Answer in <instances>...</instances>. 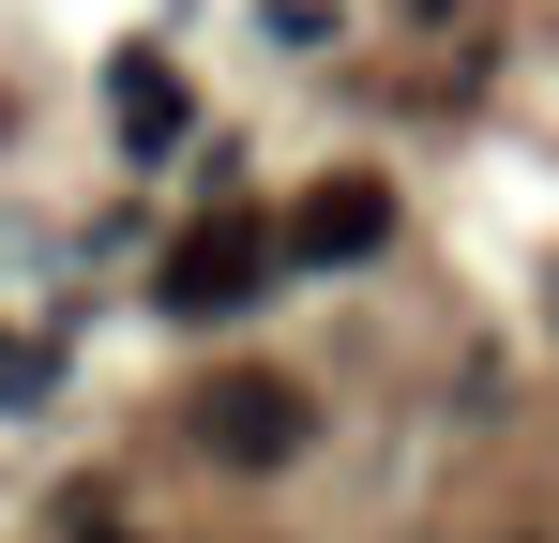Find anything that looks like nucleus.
<instances>
[{
  "label": "nucleus",
  "instance_id": "nucleus-1",
  "mask_svg": "<svg viewBox=\"0 0 559 543\" xmlns=\"http://www.w3.org/2000/svg\"><path fill=\"white\" fill-rule=\"evenodd\" d=\"M258 287H273V242H258V227H227V212H212V227H182V242H167V272H152V302H167V317H197V333H212V317H242Z\"/></svg>",
  "mask_w": 559,
  "mask_h": 543
},
{
  "label": "nucleus",
  "instance_id": "nucleus-2",
  "mask_svg": "<svg viewBox=\"0 0 559 543\" xmlns=\"http://www.w3.org/2000/svg\"><path fill=\"white\" fill-rule=\"evenodd\" d=\"M302 438H318L302 377H212V393H197V452H212V468H287Z\"/></svg>",
  "mask_w": 559,
  "mask_h": 543
},
{
  "label": "nucleus",
  "instance_id": "nucleus-3",
  "mask_svg": "<svg viewBox=\"0 0 559 543\" xmlns=\"http://www.w3.org/2000/svg\"><path fill=\"white\" fill-rule=\"evenodd\" d=\"M378 242H393V181H378V167L302 181V212H287V257H302V272H364Z\"/></svg>",
  "mask_w": 559,
  "mask_h": 543
},
{
  "label": "nucleus",
  "instance_id": "nucleus-4",
  "mask_svg": "<svg viewBox=\"0 0 559 543\" xmlns=\"http://www.w3.org/2000/svg\"><path fill=\"white\" fill-rule=\"evenodd\" d=\"M106 106H121V152H136V167H152V152H182V76H167V61H152V46H121V61H106Z\"/></svg>",
  "mask_w": 559,
  "mask_h": 543
},
{
  "label": "nucleus",
  "instance_id": "nucleus-5",
  "mask_svg": "<svg viewBox=\"0 0 559 543\" xmlns=\"http://www.w3.org/2000/svg\"><path fill=\"white\" fill-rule=\"evenodd\" d=\"M46 377H61V362L31 348V333H0V408H31V393H46Z\"/></svg>",
  "mask_w": 559,
  "mask_h": 543
}]
</instances>
